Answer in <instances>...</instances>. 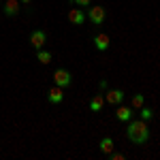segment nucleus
<instances>
[{
  "mask_svg": "<svg viewBox=\"0 0 160 160\" xmlns=\"http://www.w3.org/2000/svg\"><path fill=\"white\" fill-rule=\"evenodd\" d=\"M98 149L102 154H111V152H113V139H111V137H102L100 143H98Z\"/></svg>",
  "mask_w": 160,
  "mask_h": 160,
  "instance_id": "f8f14e48",
  "label": "nucleus"
},
{
  "mask_svg": "<svg viewBox=\"0 0 160 160\" xmlns=\"http://www.w3.org/2000/svg\"><path fill=\"white\" fill-rule=\"evenodd\" d=\"M19 2H22V4H30L32 0H19Z\"/></svg>",
  "mask_w": 160,
  "mask_h": 160,
  "instance_id": "6ab92c4d",
  "label": "nucleus"
},
{
  "mask_svg": "<svg viewBox=\"0 0 160 160\" xmlns=\"http://www.w3.org/2000/svg\"><path fill=\"white\" fill-rule=\"evenodd\" d=\"M22 9V2L19 0H4V4H2V11L4 15H9V17H15L17 13Z\"/></svg>",
  "mask_w": 160,
  "mask_h": 160,
  "instance_id": "0eeeda50",
  "label": "nucleus"
},
{
  "mask_svg": "<svg viewBox=\"0 0 160 160\" xmlns=\"http://www.w3.org/2000/svg\"><path fill=\"white\" fill-rule=\"evenodd\" d=\"M73 2H75V7H90L92 0H73Z\"/></svg>",
  "mask_w": 160,
  "mask_h": 160,
  "instance_id": "dca6fc26",
  "label": "nucleus"
},
{
  "mask_svg": "<svg viewBox=\"0 0 160 160\" xmlns=\"http://www.w3.org/2000/svg\"><path fill=\"white\" fill-rule=\"evenodd\" d=\"M109 156H111L113 160H124V156H122V154H113V152H111Z\"/></svg>",
  "mask_w": 160,
  "mask_h": 160,
  "instance_id": "f3484780",
  "label": "nucleus"
},
{
  "mask_svg": "<svg viewBox=\"0 0 160 160\" xmlns=\"http://www.w3.org/2000/svg\"><path fill=\"white\" fill-rule=\"evenodd\" d=\"M109 37H107V34H96V37H94V47H96V49L98 51H107L109 49Z\"/></svg>",
  "mask_w": 160,
  "mask_h": 160,
  "instance_id": "9d476101",
  "label": "nucleus"
},
{
  "mask_svg": "<svg viewBox=\"0 0 160 160\" xmlns=\"http://www.w3.org/2000/svg\"><path fill=\"white\" fill-rule=\"evenodd\" d=\"M122 100H124V92L122 90H109L107 96H105V102H109V105H113V107L122 105Z\"/></svg>",
  "mask_w": 160,
  "mask_h": 160,
  "instance_id": "6e6552de",
  "label": "nucleus"
},
{
  "mask_svg": "<svg viewBox=\"0 0 160 160\" xmlns=\"http://www.w3.org/2000/svg\"><path fill=\"white\" fill-rule=\"evenodd\" d=\"M47 100H49L51 105H60L62 100H64V88H60V86L49 88V92H47Z\"/></svg>",
  "mask_w": 160,
  "mask_h": 160,
  "instance_id": "39448f33",
  "label": "nucleus"
},
{
  "mask_svg": "<svg viewBox=\"0 0 160 160\" xmlns=\"http://www.w3.org/2000/svg\"><path fill=\"white\" fill-rule=\"evenodd\" d=\"M73 83V75L68 73L66 68H58L53 73V86H60V88H68Z\"/></svg>",
  "mask_w": 160,
  "mask_h": 160,
  "instance_id": "7ed1b4c3",
  "label": "nucleus"
},
{
  "mask_svg": "<svg viewBox=\"0 0 160 160\" xmlns=\"http://www.w3.org/2000/svg\"><path fill=\"white\" fill-rule=\"evenodd\" d=\"M45 43H47V34H45V30H32V34H30V45L34 47V51L43 49Z\"/></svg>",
  "mask_w": 160,
  "mask_h": 160,
  "instance_id": "20e7f679",
  "label": "nucleus"
},
{
  "mask_svg": "<svg viewBox=\"0 0 160 160\" xmlns=\"http://www.w3.org/2000/svg\"><path fill=\"white\" fill-rule=\"evenodd\" d=\"M37 60L41 62V64H49V62H51V51L37 49Z\"/></svg>",
  "mask_w": 160,
  "mask_h": 160,
  "instance_id": "ddd939ff",
  "label": "nucleus"
},
{
  "mask_svg": "<svg viewBox=\"0 0 160 160\" xmlns=\"http://www.w3.org/2000/svg\"><path fill=\"white\" fill-rule=\"evenodd\" d=\"M143 105H145V96H143V94H135L132 100H130V107H132V109H141Z\"/></svg>",
  "mask_w": 160,
  "mask_h": 160,
  "instance_id": "4468645a",
  "label": "nucleus"
},
{
  "mask_svg": "<svg viewBox=\"0 0 160 160\" xmlns=\"http://www.w3.org/2000/svg\"><path fill=\"white\" fill-rule=\"evenodd\" d=\"M98 88H100V90H107V81H105V79H100V81H98Z\"/></svg>",
  "mask_w": 160,
  "mask_h": 160,
  "instance_id": "a211bd4d",
  "label": "nucleus"
},
{
  "mask_svg": "<svg viewBox=\"0 0 160 160\" xmlns=\"http://www.w3.org/2000/svg\"><path fill=\"white\" fill-rule=\"evenodd\" d=\"M139 113H141V120H145V122H149V120L154 118V111H152V109H148L145 105H143V107L139 109Z\"/></svg>",
  "mask_w": 160,
  "mask_h": 160,
  "instance_id": "2eb2a0df",
  "label": "nucleus"
},
{
  "mask_svg": "<svg viewBox=\"0 0 160 160\" xmlns=\"http://www.w3.org/2000/svg\"><path fill=\"white\" fill-rule=\"evenodd\" d=\"M126 126V137L135 145H145L149 141V126L145 120H128Z\"/></svg>",
  "mask_w": 160,
  "mask_h": 160,
  "instance_id": "f257e3e1",
  "label": "nucleus"
},
{
  "mask_svg": "<svg viewBox=\"0 0 160 160\" xmlns=\"http://www.w3.org/2000/svg\"><path fill=\"white\" fill-rule=\"evenodd\" d=\"M88 19H90L94 26H100L105 19H107L105 7H90V9H88Z\"/></svg>",
  "mask_w": 160,
  "mask_h": 160,
  "instance_id": "f03ea898",
  "label": "nucleus"
},
{
  "mask_svg": "<svg viewBox=\"0 0 160 160\" xmlns=\"http://www.w3.org/2000/svg\"><path fill=\"white\" fill-rule=\"evenodd\" d=\"M132 107H122V105H118V109H115V118L120 120V122H128V120H132Z\"/></svg>",
  "mask_w": 160,
  "mask_h": 160,
  "instance_id": "1a4fd4ad",
  "label": "nucleus"
},
{
  "mask_svg": "<svg viewBox=\"0 0 160 160\" xmlns=\"http://www.w3.org/2000/svg\"><path fill=\"white\" fill-rule=\"evenodd\" d=\"M68 22L75 24V26L86 24V13L81 11V7H73V9L68 11Z\"/></svg>",
  "mask_w": 160,
  "mask_h": 160,
  "instance_id": "423d86ee",
  "label": "nucleus"
},
{
  "mask_svg": "<svg viewBox=\"0 0 160 160\" xmlns=\"http://www.w3.org/2000/svg\"><path fill=\"white\" fill-rule=\"evenodd\" d=\"M102 105H105L102 94H96V96H92V100H90V111H92V113H98V111L102 109Z\"/></svg>",
  "mask_w": 160,
  "mask_h": 160,
  "instance_id": "9b49d317",
  "label": "nucleus"
},
{
  "mask_svg": "<svg viewBox=\"0 0 160 160\" xmlns=\"http://www.w3.org/2000/svg\"><path fill=\"white\" fill-rule=\"evenodd\" d=\"M0 7H2V2H0Z\"/></svg>",
  "mask_w": 160,
  "mask_h": 160,
  "instance_id": "aec40b11",
  "label": "nucleus"
}]
</instances>
